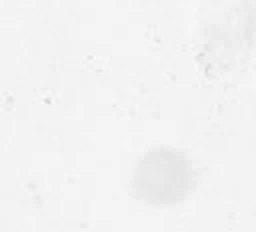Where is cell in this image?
Listing matches in <instances>:
<instances>
[{
  "label": "cell",
  "mask_w": 256,
  "mask_h": 232,
  "mask_svg": "<svg viewBox=\"0 0 256 232\" xmlns=\"http://www.w3.org/2000/svg\"><path fill=\"white\" fill-rule=\"evenodd\" d=\"M196 184V168L188 156L170 148H156L144 154L134 170V194L152 206L182 202Z\"/></svg>",
  "instance_id": "6da1fadb"
}]
</instances>
